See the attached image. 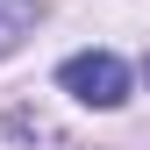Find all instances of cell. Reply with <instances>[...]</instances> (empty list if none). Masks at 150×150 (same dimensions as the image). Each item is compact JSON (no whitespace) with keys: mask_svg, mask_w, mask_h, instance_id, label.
Returning a JSON list of instances; mask_svg holds the SVG:
<instances>
[{"mask_svg":"<svg viewBox=\"0 0 150 150\" xmlns=\"http://www.w3.org/2000/svg\"><path fill=\"white\" fill-rule=\"evenodd\" d=\"M57 86L79 107H122L129 100V64L115 57V50H79V57L57 64Z\"/></svg>","mask_w":150,"mask_h":150,"instance_id":"obj_1","label":"cell"},{"mask_svg":"<svg viewBox=\"0 0 150 150\" xmlns=\"http://www.w3.org/2000/svg\"><path fill=\"white\" fill-rule=\"evenodd\" d=\"M36 29V0H0V57Z\"/></svg>","mask_w":150,"mask_h":150,"instance_id":"obj_2","label":"cell"}]
</instances>
